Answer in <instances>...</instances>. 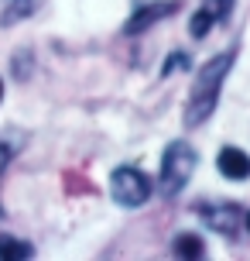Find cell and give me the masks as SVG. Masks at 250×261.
I'll return each instance as SVG.
<instances>
[{
	"label": "cell",
	"mask_w": 250,
	"mask_h": 261,
	"mask_svg": "<svg viewBox=\"0 0 250 261\" xmlns=\"http://www.w3.org/2000/svg\"><path fill=\"white\" fill-rule=\"evenodd\" d=\"M233 4L237 0H202L199 11L192 14V24H189V35L192 38H206L216 24H223L226 17L233 14Z\"/></svg>",
	"instance_id": "6"
},
{
	"label": "cell",
	"mask_w": 250,
	"mask_h": 261,
	"mask_svg": "<svg viewBox=\"0 0 250 261\" xmlns=\"http://www.w3.org/2000/svg\"><path fill=\"white\" fill-rule=\"evenodd\" d=\"M185 65H189V59H185L182 52H178V55H171L168 62L161 65V76H171V72H178V69H185Z\"/></svg>",
	"instance_id": "12"
},
{
	"label": "cell",
	"mask_w": 250,
	"mask_h": 261,
	"mask_svg": "<svg viewBox=\"0 0 250 261\" xmlns=\"http://www.w3.org/2000/svg\"><path fill=\"white\" fill-rule=\"evenodd\" d=\"M151 193H154L151 179L137 165H120L110 175V196H113V203H120V206H127V210L144 206L147 199H151Z\"/></svg>",
	"instance_id": "3"
},
{
	"label": "cell",
	"mask_w": 250,
	"mask_h": 261,
	"mask_svg": "<svg viewBox=\"0 0 250 261\" xmlns=\"http://www.w3.org/2000/svg\"><path fill=\"white\" fill-rule=\"evenodd\" d=\"M196 213L212 234L226 237V241H237L240 237L243 210H240L237 203H230V199H202V203H196Z\"/></svg>",
	"instance_id": "4"
},
{
	"label": "cell",
	"mask_w": 250,
	"mask_h": 261,
	"mask_svg": "<svg viewBox=\"0 0 250 261\" xmlns=\"http://www.w3.org/2000/svg\"><path fill=\"white\" fill-rule=\"evenodd\" d=\"M199 165V151L192 148V144L185 141V138H178V141H171L168 148H165V155H161V172H158V189L161 196H178L189 186V179H192V172H196Z\"/></svg>",
	"instance_id": "2"
},
{
	"label": "cell",
	"mask_w": 250,
	"mask_h": 261,
	"mask_svg": "<svg viewBox=\"0 0 250 261\" xmlns=\"http://www.w3.org/2000/svg\"><path fill=\"white\" fill-rule=\"evenodd\" d=\"M24 130H0V175L11 169V162L21 155V148H24Z\"/></svg>",
	"instance_id": "9"
},
{
	"label": "cell",
	"mask_w": 250,
	"mask_h": 261,
	"mask_svg": "<svg viewBox=\"0 0 250 261\" xmlns=\"http://www.w3.org/2000/svg\"><path fill=\"white\" fill-rule=\"evenodd\" d=\"M178 11H182V0H147L144 7H137V11L131 14V21L123 24V35L134 38V35L154 28L158 21H165V17H171V14H178Z\"/></svg>",
	"instance_id": "5"
},
{
	"label": "cell",
	"mask_w": 250,
	"mask_h": 261,
	"mask_svg": "<svg viewBox=\"0 0 250 261\" xmlns=\"http://www.w3.org/2000/svg\"><path fill=\"white\" fill-rule=\"evenodd\" d=\"M41 0H0V28H11L38 11Z\"/></svg>",
	"instance_id": "8"
},
{
	"label": "cell",
	"mask_w": 250,
	"mask_h": 261,
	"mask_svg": "<svg viewBox=\"0 0 250 261\" xmlns=\"http://www.w3.org/2000/svg\"><path fill=\"white\" fill-rule=\"evenodd\" d=\"M243 227L250 230V210H243Z\"/></svg>",
	"instance_id": "13"
},
{
	"label": "cell",
	"mask_w": 250,
	"mask_h": 261,
	"mask_svg": "<svg viewBox=\"0 0 250 261\" xmlns=\"http://www.w3.org/2000/svg\"><path fill=\"white\" fill-rule=\"evenodd\" d=\"M171 254L175 258H202L206 254V241L199 234H192V230H185V234H178L171 241Z\"/></svg>",
	"instance_id": "10"
},
{
	"label": "cell",
	"mask_w": 250,
	"mask_h": 261,
	"mask_svg": "<svg viewBox=\"0 0 250 261\" xmlns=\"http://www.w3.org/2000/svg\"><path fill=\"white\" fill-rule=\"evenodd\" d=\"M0 100H4V79H0Z\"/></svg>",
	"instance_id": "14"
},
{
	"label": "cell",
	"mask_w": 250,
	"mask_h": 261,
	"mask_svg": "<svg viewBox=\"0 0 250 261\" xmlns=\"http://www.w3.org/2000/svg\"><path fill=\"white\" fill-rule=\"evenodd\" d=\"M233 62H237V48L212 55V59H206L199 65L196 79L189 86V96H185V110H182L185 127H199V124H206L212 117V110L220 107V93H223V83L230 76Z\"/></svg>",
	"instance_id": "1"
},
{
	"label": "cell",
	"mask_w": 250,
	"mask_h": 261,
	"mask_svg": "<svg viewBox=\"0 0 250 261\" xmlns=\"http://www.w3.org/2000/svg\"><path fill=\"white\" fill-rule=\"evenodd\" d=\"M216 169L226 179L243 182V179H250V155L243 148H237V144H226L223 151H220V158H216Z\"/></svg>",
	"instance_id": "7"
},
{
	"label": "cell",
	"mask_w": 250,
	"mask_h": 261,
	"mask_svg": "<svg viewBox=\"0 0 250 261\" xmlns=\"http://www.w3.org/2000/svg\"><path fill=\"white\" fill-rule=\"evenodd\" d=\"M0 258L27 261V258H35V244H27L21 237H11V234H0Z\"/></svg>",
	"instance_id": "11"
}]
</instances>
